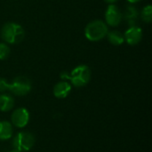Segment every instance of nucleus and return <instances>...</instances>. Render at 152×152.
Here are the masks:
<instances>
[{
    "mask_svg": "<svg viewBox=\"0 0 152 152\" xmlns=\"http://www.w3.org/2000/svg\"><path fill=\"white\" fill-rule=\"evenodd\" d=\"M62 79L70 80L72 85L76 87H81L88 84L91 79V69L86 65H79L76 67L70 74L62 72L61 74Z\"/></svg>",
    "mask_w": 152,
    "mask_h": 152,
    "instance_id": "1",
    "label": "nucleus"
},
{
    "mask_svg": "<svg viewBox=\"0 0 152 152\" xmlns=\"http://www.w3.org/2000/svg\"><path fill=\"white\" fill-rule=\"evenodd\" d=\"M25 36L23 28L14 22L5 23L1 29V37L8 44L14 45L20 43Z\"/></svg>",
    "mask_w": 152,
    "mask_h": 152,
    "instance_id": "2",
    "label": "nucleus"
},
{
    "mask_svg": "<svg viewBox=\"0 0 152 152\" xmlns=\"http://www.w3.org/2000/svg\"><path fill=\"white\" fill-rule=\"evenodd\" d=\"M108 32L107 24L101 20L89 22L85 28V36L90 41H99L105 37Z\"/></svg>",
    "mask_w": 152,
    "mask_h": 152,
    "instance_id": "3",
    "label": "nucleus"
},
{
    "mask_svg": "<svg viewBox=\"0 0 152 152\" xmlns=\"http://www.w3.org/2000/svg\"><path fill=\"white\" fill-rule=\"evenodd\" d=\"M35 143V137L31 133L20 132L12 140V147L19 152L28 151Z\"/></svg>",
    "mask_w": 152,
    "mask_h": 152,
    "instance_id": "4",
    "label": "nucleus"
},
{
    "mask_svg": "<svg viewBox=\"0 0 152 152\" xmlns=\"http://www.w3.org/2000/svg\"><path fill=\"white\" fill-rule=\"evenodd\" d=\"M8 90L18 96L26 95L31 90V83L26 77H17L11 84H9Z\"/></svg>",
    "mask_w": 152,
    "mask_h": 152,
    "instance_id": "5",
    "label": "nucleus"
},
{
    "mask_svg": "<svg viewBox=\"0 0 152 152\" xmlns=\"http://www.w3.org/2000/svg\"><path fill=\"white\" fill-rule=\"evenodd\" d=\"M123 18L122 12L115 4H110L105 12V20L107 24L111 27H116L119 25Z\"/></svg>",
    "mask_w": 152,
    "mask_h": 152,
    "instance_id": "6",
    "label": "nucleus"
},
{
    "mask_svg": "<svg viewBox=\"0 0 152 152\" xmlns=\"http://www.w3.org/2000/svg\"><path fill=\"white\" fill-rule=\"evenodd\" d=\"M12 123L18 128L25 127L29 120V113L24 108L15 110L12 114Z\"/></svg>",
    "mask_w": 152,
    "mask_h": 152,
    "instance_id": "7",
    "label": "nucleus"
},
{
    "mask_svg": "<svg viewBox=\"0 0 152 152\" xmlns=\"http://www.w3.org/2000/svg\"><path fill=\"white\" fill-rule=\"evenodd\" d=\"M142 37V30L138 26H130L129 28L125 32L124 38L128 45H134L140 43Z\"/></svg>",
    "mask_w": 152,
    "mask_h": 152,
    "instance_id": "8",
    "label": "nucleus"
},
{
    "mask_svg": "<svg viewBox=\"0 0 152 152\" xmlns=\"http://www.w3.org/2000/svg\"><path fill=\"white\" fill-rule=\"evenodd\" d=\"M71 91V86L66 82V81H61L57 83L54 87H53V95L56 98L59 99H63L66 98Z\"/></svg>",
    "mask_w": 152,
    "mask_h": 152,
    "instance_id": "9",
    "label": "nucleus"
},
{
    "mask_svg": "<svg viewBox=\"0 0 152 152\" xmlns=\"http://www.w3.org/2000/svg\"><path fill=\"white\" fill-rule=\"evenodd\" d=\"M138 16H139V11L135 8V6H133V5L127 6L124 12V18L127 21L129 27L135 25Z\"/></svg>",
    "mask_w": 152,
    "mask_h": 152,
    "instance_id": "10",
    "label": "nucleus"
},
{
    "mask_svg": "<svg viewBox=\"0 0 152 152\" xmlns=\"http://www.w3.org/2000/svg\"><path fill=\"white\" fill-rule=\"evenodd\" d=\"M12 135V126L8 121H0V140L6 141Z\"/></svg>",
    "mask_w": 152,
    "mask_h": 152,
    "instance_id": "11",
    "label": "nucleus"
},
{
    "mask_svg": "<svg viewBox=\"0 0 152 152\" xmlns=\"http://www.w3.org/2000/svg\"><path fill=\"white\" fill-rule=\"evenodd\" d=\"M14 105L13 98L9 94H1L0 95V110L6 112L12 109Z\"/></svg>",
    "mask_w": 152,
    "mask_h": 152,
    "instance_id": "12",
    "label": "nucleus"
},
{
    "mask_svg": "<svg viewBox=\"0 0 152 152\" xmlns=\"http://www.w3.org/2000/svg\"><path fill=\"white\" fill-rule=\"evenodd\" d=\"M107 37L108 40L110 41V44L114 45H120L125 42V38H124V35L118 31V30H112L107 33Z\"/></svg>",
    "mask_w": 152,
    "mask_h": 152,
    "instance_id": "13",
    "label": "nucleus"
},
{
    "mask_svg": "<svg viewBox=\"0 0 152 152\" xmlns=\"http://www.w3.org/2000/svg\"><path fill=\"white\" fill-rule=\"evenodd\" d=\"M142 19L145 22H151L152 20V6L151 4H148L145 6L141 13Z\"/></svg>",
    "mask_w": 152,
    "mask_h": 152,
    "instance_id": "14",
    "label": "nucleus"
},
{
    "mask_svg": "<svg viewBox=\"0 0 152 152\" xmlns=\"http://www.w3.org/2000/svg\"><path fill=\"white\" fill-rule=\"evenodd\" d=\"M10 54V48L4 43H0V60H5Z\"/></svg>",
    "mask_w": 152,
    "mask_h": 152,
    "instance_id": "15",
    "label": "nucleus"
},
{
    "mask_svg": "<svg viewBox=\"0 0 152 152\" xmlns=\"http://www.w3.org/2000/svg\"><path fill=\"white\" fill-rule=\"evenodd\" d=\"M8 89H9V83L4 78H0V92H5Z\"/></svg>",
    "mask_w": 152,
    "mask_h": 152,
    "instance_id": "16",
    "label": "nucleus"
},
{
    "mask_svg": "<svg viewBox=\"0 0 152 152\" xmlns=\"http://www.w3.org/2000/svg\"><path fill=\"white\" fill-rule=\"evenodd\" d=\"M105 2H107V3H109L110 4H113V3H115V2H117L118 0H104Z\"/></svg>",
    "mask_w": 152,
    "mask_h": 152,
    "instance_id": "17",
    "label": "nucleus"
},
{
    "mask_svg": "<svg viewBox=\"0 0 152 152\" xmlns=\"http://www.w3.org/2000/svg\"><path fill=\"white\" fill-rule=\"evenodd\" d=\"M129 3H132V4H134V3H137V2H139V1H141V0H127Z\"/></svg>",
    "mask_w": 152,
    "mask_h": 152,
    "instance_id": "18",
    "label": "nucleus"
},
{
    "mask_svg": "<svg viewBox=\"0 0 152 152\" xmlns=\"http://www.w3.org/2000/svg\"><path fill=\"white\" fill-rule=\"evenodd\" d=\"M9 152H19V151H16V150H14V149H13V150H12V151H9Z\"/></svg>",
    "mask_w": 152,
    "mask_h": 152,
    "instance_id": "19",
    "label": "nucleus"
}]
</instances>
